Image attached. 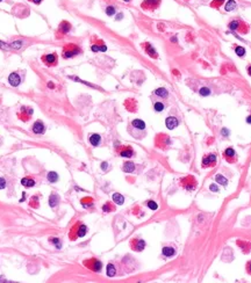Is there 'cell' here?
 <instances>
[{
	"label": "cell",
	"instance_id": "b9f144b4",
	"mask_svg": "<svg viewBox=\"0 0 251 283\" xmlns=\"http://www.w3.org/2000/svg\"><path fill=\"white\" fill-rule=\"evenodd\" d=\"M209 188H210V190H212V191H219V187H217L215 184H212Z\"/></svg>",
	"mask_w": 251,
	"mask_h": 283
},
{
	"label": "cell",
	"instance_id": "1f68e13d",
	"mask_svg": "<svg viewBox=\"0 0 251 283\" xmlns=\"http://www.w3.org/2000/svg\"><path fill=\"white\" fill-rule=\"evenodd\" d=\"M114 210H115L114 205H112V203H109V202H107V203L102 207V211H103V212H110V211H114Z\"/></svg>",
	"mask_w": 251,
	"mask_h": 283
},
{
	"label": "cell",
	"instance_id": "f907efd6",
	"mask_svg": "<svg viewBox=\"0 0 251 283\" xmlns=\"http://www.w3.org/2000/svg\"><path fill=\"white\" fill-rule=\"evenodd\" d=\"M123 1H126V2H129V1H130V0H123Z\"/></svg>",
	"mask_w": 251,
	"mask_h": 283
},
{
	"label": "cell",
	"instance_id": "603a6c76",
	"mask_svg": "<svg viewBox=\"0 0 251 283\" xmlns=\"http://www.w3.org/2000/svg\"><path fill=\"white\" fill-rule=\"evenodd\" d=\"M21 185L25 186V187H27V188H30V187H34L35 186V181L33 179H30V178H23L21 180Z\"/></svg>",
	"mask_w": 251,
	"mask_h": 283
},
{
	"label": "cell",
	"instance_id": "8992f818",
	"mask_svg": "<svg viewBox=\"0 0 251 283\" xmlns=\"http://www.w3.org/2000/svg\"><path fill=\"white\" fill-rule=\"evenodd\" d=\"M171 144V141H170V137H167L166 135H158L156 137V145L160 149H165L169 145Z\"/></svg>",
	"mask_w": 251,
	"mask_h": 283
},
{
	"label": "cell",
	"instance_id": "3957f363",
	"mask_svg": "<svg viewBox=\"0 0 251 283\" xmlns=\"http://www.w3.org/2000/svg\"><path fill=\"white\" fill-rule=\"evenodd\" d=\"M180 185L187 190H193L198 186V182H197V180L194 179L193 175H187V177H185L180 180Z\"/></svg>",
	"mask_w": 251,
	"mask_h": 283
},
{
	"label": "cell",
	"instance_id": "7c38bea8",
	"mask_svg": "<svg viewBox=\"0 0 251 283\" xmlns=\"http://www.w3.org/2000/svg\"><path fill=\"white\" fill-rule=\"evenodd\" d=\"M32 130H33L34 134L42 135V134H44V131H46V127H44V124H43L41 121H36V122L33 124Z\"/></svg>",
	"mask_w": 251,
	"mask_h": 283
},
{
	"label": "cell",
	"instance_id": "44dd1931",
	"mask_svg": "<svg viewBox=\"0 0 251 283\" xmlns=\"http://www.w3.org/2000/svg\"><path fill=\"white\" fill-rule=\"evenodd\" d=\"M153 93H155V95H157V96H159V97H163V99H166V97L169 96V91H167L166 88H164V87H159V88H157Z\"/></svg>",
	"mask_w": 251,
	"mask_h": 283
},
{
	"label": "cell",
	"instance_id": "e575fe53",
	"mask_svg": "<svg viewBox=\"0 0 251 283\" xmlns=\"http://www.w3.org/2000/svg\"><path fill=\"white\" fill-rule=\"evenodd\" d=\"M235 52H236V55L237 56H240V57H243L244 55H245V49L243 47H240V46H237V47L235 48Z\"/></svg>",
	"mask_w": 251,
	"mask_h": 283
},
{
	"label": "cell",
	"instance_id": "7402d4cb",
	"mask_svg": "<svg viewBox=\"0 0 251 283\" xmlns=\"http://www.w3.org/2000/svg\"><path fill=\"white\" fill-rule=\"evenodd\" d=\"M58 203H59V196L57 194L52 193L50 195V197H49V204H50V207L51 208H55V207H57Z\"/></svg>",
	"mask_w": 251,
	"mask_h": 283
},
{
	"label": "cell",
	"instance_id": "ba28073f",
	"mask_svg": "<svg viewBox=\"0 0 251 283\" xmlns=\"http://www.w3.org/2000/svg\"><path fill=\"white\" fill-rule=\"evenodd\" d=\"M117 153L123 158H130L134 156V150L130 146H121L117 149Z\"/></svg>",
	"mask_w": 251,
	"mask_h": 283
},
{
	"label": "cell",
	"instance_id": "bcb514c9",
	"mask_svg": "<svg viewBox=\"0 0 251 283\" xmlns=\"http://www.w3.org/2000/svg\"><path fill=\"white\" fill-rule=\"evenodd\" d=\"M122 18H123V14H122V13H120V14L116 16V20H121Z\"/></svg>",
	"mask_w": 251,
	"mask_h": 283
},
{
	"label": "cell",
	"instance_id": "7bdbcfd3",
	"mask_svg": "<svg viewBox=\"0 0 251 283\" xmlns=\"http://www.w3.org/2000/svg\"><path fill=\"white\" fill-rule=\"evenodd\" d=\"M247 272H248L249 274H251V260L247 263Z\"/></svg>",
	"mask_w": 251,
	"mask_h": 283
},
{
	"label": "cell",
	"instance_id": "ee69618b",
	"mask_svg": "<svg viewBox=\"0 0 251 283\" xmlns=\"http://www.w3.org/2000/svg\"><path fill=\"white\" fill-rule=\"evenodd\" d=\"M107 166H108L107 163H102V164H101V168H102V171H107Z\"/></svg>",
	"mask_w": 251,
	"mask_h": 283
},
{
	"label": "cell",
	"instance_id": "cb8c5ba5",
	"mask_svg": "<svg viewBox=\"0 0 251 283\" xmlns=\"http://www.w3.org/2000/svg\"><path fill=\"white\" fill-rule=\"evenodd\" d=\"M113 202H114L115 204L121 205V204H123V202H124V197H123L121 194L115 193V194H113Z\"/></svg>",
	"mask_w": 251,
	"mask_h": 283
},
{
	"label": "cell",
	"instance_id": "816d5d0a",
	"mask_svg": "<svg viewBox=\"0 0 251 283\" xmlns=\"http://www.w3.org/2000/svg\"><path fill=\"white\" fill-rule=\"evenodd\" d=\"M0 1H2V0H0Z\"/></svg>",
	"mask_w": 251,
	"mask_h": 283
},
{
	"label": "cell",
	"instance_id": "f1b7e54d",
	"mask_svg": "<svg viewBox=\"0 0 251 283\" xmlns=\"http://www.w3.org/2000/svg\"><path fill=\"white\" fill-rule=\"evenodd\" d=\"M47 179H48L49 182L53 184V182H56L58 180V174L56 172H49L48 175H47Z\"/></svg>",
	"mask_w": 251,
	"mask_h": 283
},
{
	"label": "cell",
	"instance_id": "5b68a950",
	"mask_svg": "<svg viewBox=\"0 0 251 283\" xmlns=\"http://www.w3.org/2000/svg\"><path fill=\"white\" fill-rule=\"evenodd\" d=\"M216 154H214V153H209V154H207V156H205L203 158H202V161H201V165H202V167L203 168H206V167H213L215 164H216Z\"/></svg>",
	"mask_w": 251,
	"mask_h": 283
},
{
	"label": "cell",
	"instance_id": "7a4b0ae2",
	"mask_svg": "<svg viewBox=\"0 0 251 283\" xmlns=\"http://www.w3.org/2000/svg\"><path fill=\"white\" fill-rule=\"evenodd\" d=\"M84 265H85L89 269H91L92 272H96V273H99V272L101 270V268H102V263H101V261L100 260H98V259H96V258L85 260V261H84Z\"/></svg>",
	"mask_w": 251,
	"mask_h": 283
},
{
	"label": "cell",
	"instance_id": "f546056e",
	"mask_svg": "<svg viewBox=\"0 0 251 283\" xmlns=\"http://www.w3.org/2000/svg\"><path fill=\"white\" fill-rule=\"evenodd\" d=\"M82 205L84 208H89V207H92L93 205V200L91 197H85L82 200Z\"/></svg>",
	"mask_w": 251,
	"mask_h": 283
},
{
	"label": "cell",
	"instance_id": "52a82bcc",
	"mask_svg": "<svg viewBox=\"0 0 251 283\" xmlns=\"http://www.w3.org/2000/svg\"><path fill=\"white\" fill-rule=\"evenodd\" d=\"M130 247L136 252H142L146 248V241L142 239H133L130 241Z\"/></svg>",
	"mask_w": 251,
	"mask_h": 283
},
{
	"label": "cell",
	"instance_id": "d6a6232c",
	"mask_svg": "<svg viewBox=\"0 0 251 283\" xmlns=\"http://www.w3.org/2000/svg\"><path fill=\"white\" fill-rule=\"evenodd\" d=\"M240 25H241L240 21H231L229 23V28H230V30H238Z\"/></svg>",
	"mask_w": 251,
	"mask_h": 283
},
{
	"label": "cell",
	"instance_id": "2e32d148",
	"mask_svg": "<svg viewBox=\"0 0 251 283\" xmlns=\"http://www.w3.org/2000/svg\"><path fill=\"white\" fill-rule=\"evenodd\" d=\"M159 0H146L143 4H142V7L143 8H148V9H153L156 8L158 5H159Z\"/></svg>",
	"mask_w": 251,
	"mask_h": 283
},
{
	"label": "cell",
	"instance_id": "e0dca14e",
	"mask_svg": "<svg viewBox=\"0 0 251 283\" xmlns=\"http://www.w3.org/2000/svg\"><path fill=\"white\" fill-rule=\"evenodd\" d=\"M89 141H90L92 146H99L101 143V136L98 134H92V135H90Z\"/></svg>",
	"mask_w": 251,
	"mask_h": 283
},
{
	"label": "cell",
	"instance_id": "681fc988",
	"mask_svg": "<svg viewBox=\"0 0 251 283\" xmlns=\"http://www.w3.org/2000/svg\"><path fill=\"white\" fill-rule=\"evenodd\" d=\"M248 73H249V76H251V65L248 67Z\"/></svg>",
	"mask_w": 251,
	"mask_h": 283
},
{
	"label": "cell",
	"instance_id": "9c48e42d",
	"mask_svg": "<svg viewBox=\"0 0 251 283\" xmlns=\"http://www.w3.org/2000/svg\"><path fill=\"white\" fill-rule=\"evenodd\" d=\"M8 83L11 86L13 87H18L20 84H21V77L18 72H13L8 76Z\"/></svg>",
	"mask_w": 251,
	"mask_h": 283
},
{
	"label": "cell",
	"instance_id": "9a60e30c",
	"mask_svg": "<svg viewBox=\"0 0 251 283\" xmlns=\"http://www.w3.org/2000/svg\"><path fill=\"white\" fill-rule=\"evenodd\" d=\"M143 46H144V50H146V52H147V53H148L150 57H152V58H157V57H158L157 51L155 50V48L152 47L150 43H144Z\"/></svg>",
	"mask_w": 251,
	"mask_h": 283
},
{
	"label": "cell",
	"instance_id": "4fadbf2b",
	"mask_svg": "<svg viewBox=\"0 0 251 283\" xmlns=\"http://www.w3.org/2000/svg\"><path fill=\"white\" fill-rule=\"evenodd\" d=\"M223 156L226 157V160L228 163H234L236 159H235V150L233 147H228L224 152H223Z\"/></svg>",
	"mask_w": 251,
	"mask_h": 283
},
{
	"label": "cell",
	"instance_id": "484cf974",
	"mask_svg": "<svg viewBox=\"0 0 251 283\" xmlns=\"http://www.w3.org/2000/svg\"><path fill=\"white\" fill-rule=\"evenodd\" d=\"M70 29H71V26H70V23H69V22H66V21L62 22V23H60V26H59V32H63V34H65V33L70 32Z\"/></svg>",
	"mask_w": 251,
	"mask_h": 283
},
{
	"label": "cell",
	"instance_id": "8fae6325",
	"mask_svg": "<svg viewBox=\"0 0 251 283\" xmlns=\"http://www.w3.org/2000/svg\"><path fill=\"white\" fill-rule=\"evenodd\" d=\"M165 124H166V128L169 130H173L174 128H177L179 125V121L178 118H176L174 116H169L166 120H165Z\"/></svg>",
	"mask_w": 251,
	"mask_h": 283
},
{
	"label": "cell",
	"instance_id": "60d3db41",
	"mask_svg": "<svg viewBox=\"0 0 251 283\" xmlns=\"http://www.w3.org/2000/svg\"><path fill=\"white\" fill-rule=\"evenodd\" d=\"M223 1H224V0H215V1L212 4V6H216V7H219Z\"/></svg>",
	"mask_w": 251,
	"mask_h": 283
},
{
	"label": "cell",
	"instance_id": "ffe728a7",
	"mask_svg": "<svg viewBox=\"0 0 251 283\" xmlns=\"http://www.w3.org/2000/svg\"><path fill=\"white\" fill-rule=\"evenodd\" d=\"M131 125H133L135 129H137V130H144V129H146V123H144L142 120H140V118L134 120V121L131 122Z\"/></svg>",
	"mask_w": 251,
	"mask_h": 283
},
{
	"label": "cell",
	"instance_id": "ab89813d",
	"mask_svg": "<svg viewBox=\"0 0 251 283\" xmlns=\"http://www.w3.org/2000/svg\"><path fill=\"white\" fill-rule=\"evenodd\" d=\"M6 187V180L0 177V189H4Z\"/></svg>",
	"mask_w": 251,
	"mask_h": 283
},
{
	"label": "cell",
	"instance_id": "277c9868",
	"mask_svg": "<svg viewBox=\"0 0 251 283\" xmlns=\"http://www.w3.org/2000/svg\"><path fill=\"white\" fill-rule=\"evenodd\" d=\"M78 53H80V49L75 44H67V46L64 47V50H63V57L64 58H71V57L77 56Z\"/></svg>",
	"mask_w": 251,
	"mask_h": 283
},
{
	"label": "cell",
	"instance_id": "7dc6e473",
	"mask_svg": "<svg viewBox=\"0 0 251 283\" xmlns=\"http://www.w3.org/2000/svg\"><path fill=\"white\" fill-rule=\"evenodd\" d=\"M247 122H248L249 124H251V115H250V116H248V117H247Z\"/></svg>",
	"mask_w": 251,
	"mask_h": 283
},
{
	"label": "cell",
	"instance_id": "8d00e7d4",
	"mask_svg": "<svg viewBox=\"0 0 251 283\" xmlns=\"http://www.w3.org/2000/svg\"><path fill=\"white\" fill-rule=\"evenodd\" d=\"M199 93H200V95H202V96H208V95H210V90L208 88V87H202L200 91H199Z\"/></svg>",
	"mask_w": 251,
	"mask_h": 283
},
{
	"label": "cell",
	"instance_id": "d590c367",
	"mask_svg": "<svg viewBox=\"0 0 251 283\" xmlns=\"http://www.w3.org/2000/svg\"><path fill=\"white\" fill-rule=\"evenodd\" d=\"M115 12H116V8H115L114 6H108V7L106 8V14H107L108 16L114 15V14H115Z\"/></svg>",
	"mask_w": 251,
	"mask_h": 283
},
{
	"label": "cell",
	"instance_id": "836d02e7",
	"mask_svg": "<svg viewBox=\"0 0 251 283\" xmlns=\"http://www.w3.org/2000/svg\"><path fill=\"white\" fill-rule=\"evenodd\" d=\"M91 49H92V51H94V52H97V51H106V50H107V48H106V46H105V44H101V46L93 44Z\"/></svg>",
	"mask_w": 251,
	"mask_h": 283
},
{
	"label": "cell",
	"instance_id": "4316f807",
	"mask_svg": "<svg viewBox=\"0 0 251 283\" xmlns=\"http://www.w3.org/2000/svg\"><path fill=\"white\" fill-rule=\"evenodd\" d=\"M236 8V2H235V0H229L227 4H226V6H224V9L227 11V12H231V11H234Z\"/></svg>",
	"mask_w": 251,
	"mask_h": 283
},
{
	"label": "cell",
	"instance_id": "30bf717a",
	"mask_svg": "<svg viewBox=\"0 0 251 283\" xmlns=\"http://www.w3.org/2000/svg\"><path fill=\"white\" fill-rule=\"evenodd\" d=\"M42 60L44 64H47V66H52V65H56L57 64V55L53 52V53H49V55H46L42 57Z\"/></svg>",
	"mask_w": 251,
	"mask_h": 283
},
{
	"label": "cell",
	"instance_id": "f35d334b",
	"mask_svg": "<svg viewBox=\"0 0 251 283\" xmlns=\"http://www.w3.org/2000/svg\"><path fill=\"white\" fill-rule=\"evenodd\" d=\"M147 205L150 208L151 210H157V208H158V204H157L155 201H149V202L147 203Z\"/></svg>",
	"mask_w": 251,
	"mask_h": 283
},
{
	"label": "cell",
	"instance_id": "74e56055",
	"mask_svg": "<svg viewBox=\"0 0 251 283\" xmlns=\"http://www.w3.org/2000/svg\"><path fill=\"white\" fill-rule=\"evenodd\" d=\"M50 241L53 244V245H56L57 248H60V247H62V242H60V240H59L58 238H51Z\"/></svg>",
	"mask_w": 251,
	"mask_h": 283
},
{
	"label": "cell",
	"instance_id": "6da1fadb",
	"mask_svg": "<svg viewBox=\"0 0 251 283\" xmlns=\"http://www.w3.org/2000/svg\"><path fill=\"white\" fill-rule=\"evenodd\" d=\"M86 233H87V226L82 223H77L70 231V239L75 240L78 237H84Z\"/></svg>",
	"mask_w": 251,
	"mask_h": 283
},
{
	"label": "cell",
	"instance_id": "c3c4849f",
	"mask_svg": "<svg viewBox=\"0 0 251 283\" xmlns=\"http://www.w3.org/2000/svg\"><path fill=\"white\" fill-rule=\"evenodd\" d=\"M32 1H33V2H35V4H40L42 0H32Z\"/></svg>",
	"mask_w": 251,
	"mask_h": 283
},
{
	"label": "cell",
	"instance_id": "f6af8a7d",
	"mask_svg": "<svg viewBox=\"0 0 251 283\" xmlns=\"http://www.w3.org/2000/svg\"><path fill=\"white\" fill-rule=\"evenodd\" d=\"M228 134H229V131H228V129H222V135L224 136H228Z\"/></svg>",
	"mask_w": 251,
	"mask_h": 283
},
{
	"label": "cell",
	"instance_id": "d4e9b609",
	"mask_svg": "<svg viewBox=\"0 0 251 283\" xmlns=\"http://www.w3.org/2000/svg\"><path fill=\"white\" fill-rule=\"evenodd\" d=\"M115 274H116L115 266H114L113 263H108V265H107V276L113 277V276H115Z\"/></svg>",
	"mask_w": 251,
	"mask_h": 283
},
{
	"label": "cell",
	"instance_id": "5bb4252c",
	"mask_svg": "<svg viewBox=\"0 0 251 283\" xmlns=\"http://www.w3.org/2000/svg\"><path fill=\"white\" fill-rule=\"evenodd\" d=\"M237 246H238L244 253H249L251 249V242L245 241V240H237Z\"/></svg>",
	"mask_w": 251,
	"mask_h": 283
},
{
	"label": "cell",
	"instance_id": "4dcf8cb0",
	"mask_svg": "<svg viewBox=\"0 0 251 283\" xmlns=\"http://www.w3.org/2000/svg\"><path fill=\"white\" fill-rule=\"evenodd\" d=\"M164 108H165V106H164V103H163V102L157 101V102H155V103H153V109H155V111H157V113L163 111V110H164Z\"/></svg>",
	"mask_w": 251,
	"mask_h": 283
},
{
	"label": "cell",
	"instance_id": "83f0119b",
	"mask_svg": "<svg viewBox=\"0 0 251 283\" xmlns=\"http://www.w3.org/2000/svg\"><path fill=\"white\" fill-rule=\"evenodd\" d=\"M215 181H216L217 184L222 185V186H227V185H228V180H227L223 175H221V174H217V175L215 177Z\"/></svg>",
	"mask_w": 251,
	"mask_h": 283
},
{
	"label": "cell",
	"instance_id": "ac0fdd59",
	"mask_svg": "<svg viewBox=\"0 0 251 283\" xmlns=\"http://www.w3.org/2000/svg\"><path fill=\"white\" fill-rule=\"evenodd\" d=\"M135 164L133 161H126L123 165H122V171L126 172V173H131L135 171Z\"/></svg>",
	"mask_w": 251,
	"mask_h": 283
},
{
	"label": "cell",
	"instance_id": "d6986e66",
	"mask_svg": "<svg viewBox=\"0 0 251 283\" xmlns=\"http://www.w3.org/2000/svg\"><path fill=\"white\" fill-rule=\"evenodd\" d=\"M162 253H163V255H164V256H166V258H170V256H173V255L176 254V249H174L173 247H170V246H165V247H163V249H162Z\"/></svg>",
	"mask_w": 251,
	"mask_h": 283
}]
</instances>
